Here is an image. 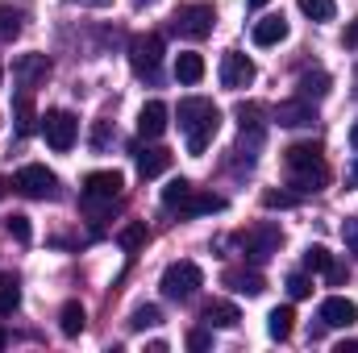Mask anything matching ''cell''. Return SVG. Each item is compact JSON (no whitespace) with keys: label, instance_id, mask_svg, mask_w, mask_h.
<instances>
[{"label":"cell","instance_id":"31","mask_svg":"<svg viewBox=\"0 0 358 353\" xmlns=\"http://www.w3.org/2000/svg\"><path fill=\"white\" fill-rule=\"evenodd\" d=\"M4 225H8V233H13V237H17L21 246H29V241H34V229H29V216H21V212H13V216H8Z\"/></svg>","mask_w":358,"mask_h":353},{"label":"cell","instance_id":"25","mask_svg":"<svg viewBox=\"0 0 358 353\" xmlns=\"http://www.w3.org/2000/svg\"><path fill=\"white\" fill-rule=\"evenodd\" d=\"M146 241H150V233H146V220H129V225L117 233V246H121L125 254H138Z\"/></svg>","mask_w":358,"mask_h":353},{"label":"cell","instance_id":"19","mask_svg":"<svg viewBox=\"0 0 358 353\" xmlns=\"http://www.w3.org/2000/svg\"><path fill=\"white\" fill-rule=\"evenodd\" d=\"M238 320H242V312L234 303H225V299H213L204 308V324L208 329H238Z\"/></svg>","mask_w":358,"mask_h":353},{"label":"cell","instance_id":"7","mask_svg":"<svg viewBox=\"0 0 358 353\" xmlns=\"http://www.w3.org/2000/svg\"><path fill=\"white\" fill-rule=\"evenodd\" d=\"M13 187H17L21 195H29V200H55V195H59V179H55V171H46V167H38V163L21 167L17 179H13Z\"/></svg>","mask_w":358,"mask_h":353},{"label":"cell","instance_id":"28","mask_svg":"<svg viewBox=\"0 0 358 353\" xmlns=\"http://www.w3.org/2000/svg\"><path fill=\"white\" fill-rule=\"evenodd\" d=\"M17 33H21V13L8 8V4H0V42H13Z\"/></svg>","mask_w":358,"mask_h":353},{"label":"cell","instance_id":"34","mask_svg":"<svg viewBox=\"0 0 358 353\" xmlns=\"http://www.w3.org/2000/svg\"><path fill=\"white\" fill-rule=\"evenodd\" d=\"M259 117H263V108H259V104H238V121H242V129L259 133Z\"/></svg>","mask_w":358,"mask_h":353},{"label":"cell","instance_id":"5","mask_svg":"<svg viewBox=\"0 0 358 353\" xmlns=\"http://www.w3.org/2000/svg\"><path fill=\"white\" fill-rule=\"evenodd\" d=\"M42 133H46V146L55 150V154H67L71 146H76V133H80V121L67 112V108H50L46 117H42Z\"/></svg>","mask_w":358,"mask_h":353},{"label":"cell","instance_id":"2","mask_svg":"<svg viewBox=\"0 0 358 353\" xmlns=\"http://www.w3.org/2000/svg\"><path fill=\"white\" fill-rule=\"evenodd\" d=\"M283 163H287V187H296V191H321L329 183V167H325L317 142L287 146L283 150Z\"/></svg>","mask_w":358,"mask_h":353},{"label":"cell","instance_id":"18","mask_svg":"<svg viewBox=\"0 0 358 353\" xmlns=\"http://www.w3.org/2000/svg\"><path fill=\"white\" fill-rule=\"evenodd\" d=\"M287 38V21H283V13H271L263 17L259 25H255V46H279Z\"/></svg>","mask_w":358,"mask_h":353},{"label":"cell","instance_id":"10","mask_svg":"<svg viewBox=\"0 0 358 353\" xmlns=\"http://www.w3.org/2000/svg\"><path fill=\"white\" fill-rule=\"evenodd\" d=\"M121 187H125V179L117 175V171H92L84 179V200L88 204H108V200L121 195Z\"/></svg>","mask_w":358,"mask_h":353},{"label":"cell","instance_id":"36","mask_svg":"<svg viewBox=\"0 0 358 353\" xmlns=\"http://www.w3.org/2000/svg\"><path fill=\"white\" fill-rule=\"evenodd\" d=\"M208 345H213V337H208V333H204V329H196V333H187V350H208Z\"/></svg>","mask_w":358,"mask_h":353},{"label":"cell","instance_id":"37","mask_svg":"<svg viewBox=\"0 0 358 353\" xmlns=\"http://www.w3.org/2000/svg\"><path fill=\"white\" fill-rule=\"evenodd\" d=\"M342 46L358 50V21H350V25H346V33H342Z\"/></svg>","mask_w":358,"mask_h":353},{"label":"cell","instance_id":"20","mask_svg":"<svg viewBox=\"0 0 358 353\" xmlns=\"http://www.w3.org/2000/svg\"><path fill=\"white\" fill-rule=\"evenodd\" d=\"M59 329H63V337H80L84 329H88V312H84V303H63V312H59Z\"/></svg>","mask_w":358,"mask_h":353},{"label":"cell","instance_id":"14","mask_svg":"<svg viewBox=\"0 0 358 353\" xmlns=\"http://www.w3.org/2000/svg\"><path fill=\"white\" fill-rule=\"evenodd\" d=\"M167 104L163 100H150V104H142V112H138V133L142 137H163L167 133Z\"/></svg>","mask_w":358,"mask_h":353},{"label":"cell","instance_id":"11","mask_svg":"<svg viewBox=\"0 0 358 353\" xmlns=\"http://www.w3.org/2000/svg\"><path fill=\"white\" fill-rule=\"evenodd\" d=\"M321 324L325 329H350V324H358V303L346 299V295H329L321 303Z\"/></svg>","mask_w":358,"mask_h":353},{"label":"cell","instance_id":"16","mask_svg":"<svg viewBox=\"0 0 358 353\" xmlns=\"http://www.w3.org/2000/svg\"><path fill=\"white\" fill-rule=\"evenodd\" d=\"M221 208H225L221 195H213V191H196V187H192V195L179 204L176 212L179 216H204V212H221Z\"/></svg>","mask_w":358,"mask_h":353},{"label":"cell","instance_id":"35","mask_svg":"<svg viewBox=\"0 0 358 353\" xmlns=\"http://www.w3.org/2000/svg\"><path fill=\"white\" fill-rule=\"evenodd\" d=\"M296 195L292 191H263V208H292Z\"/></svg>","mask_w":358,"mask_h":353},{"label":"cell","instance_id":"43","mask_svg":"<svg viewBox=\"0 0 358 353\" xmlns=\"http://www.w3.org/2000/svg\"><path fill=\"white\" fill-rule=\"evenodd\" d=\"M4 345H8V337H4V333H0V350H4Z\"/></svg>","mask_w":358,"mask_h":353},{"label":"cell","instance_id":"13","mask_svg":"<svg viewBox=\"0 0 358 353\" xmlns=\"http://www.w3.org/2000/svg\"><path fill=\"white\" fill-rule=\"evenodd\" d=\"M275 121L283 125V129H300V125H313L317 121V112H313V100H283L279 108H275Z\"/></svg>","mask_w":358,"mask_h":353},{"label":"cell","instance_id":"32","mask_svg":"<svg viewBox=\"0 0 358 353\" xmlns=\"http://www.w3.org/2000/svg\"><path fill=\"white\" fill-rule=\"evenodd\" d=\"M159 320H163V312H159L155 303H142V308H134V316H129L134 329H150V324H159Z\"/></svg>","mask_w":358,"mask_h":353},{"label":"cell","instance_id":"44","mask_svg":"<svg viewBox=\"0 0 358 353\" xmlns=\"http://www.w3.org/2000/svg\"><path fill=\"white\" fill-rule=\"evenodd\" d=\"M0 195H4V179H0Z\"/></svg>","mask_w":358,"mask_h":353},{"label":"cell","instance_id":"1","mask_svg":"<svg viewBox=\"0 0 358 353\" xmlns=\"http://www.w3.org/2000/svg\"><path fill=\"white\" fill-rule=\"evenodd\" d=\"M176 117H179L183 137H187V154H204L208 142H213L217 129H221V108H217L213 100H204V96H187V100H179Z\"/></svg>","mask_w":358,"mask_h":353},{"label":"cell","instance_id":"40","mask_svg":"<svg viewBox=\"0 0 358 353\" xmlns=\"http://www.w3.org/2000/svg\"><path fill=\"white\" fill-rule=\"evenodd\" d=\"M350 146L358 150V121H355V129H350Z\"/></svg>","mask_w":358,"mask_h":353},{"label":"cell","instance_id":"23","mask_svg":"<svg viewBox=\"0 0 358 353\" xmlns=\"http://www.w3.org/2000/svg\"><path fill=\"white\" fill-rule=\"evenodd\" d=\"M292 324H296V312H292V303H283V308H271L267 333L275 337V341H287V337H292Z\"/></svg>","mask_w":358,"mask_h":353},{"label":"cell","instance_id":"39","mask_svg":"<svg viewBox=\"0 0 358 353\" xmlns=\"http://www.w3.org/2000/svg\"><path fill=\"white\" fill-rule=\"evenodd\" d=\"M80 4H92V8H104V4H113V0H80Z\"/></svg>","mask_w":358,"mask_h":353},{"label":"cell","instance_id":"46","mask_svg":"<svg viewBox=\"0 0 358 353\" xmlns=\"http://www.w3.org/2000/svg\"><path fill=\"white\" fill-rule=\"evenodd\" d=\"M0 80H4V67H0Z\"/></svg>","mask_w":358,"mask_h":353},{"label":"cell","instance_id":"4","mask_svg":"<svg viewBox=\"0 0 358 353\" xmlns=\"http://www.w3.org/2000/svg\"><path fill=\"white\" fill-rule=\"evenodd\" d=\"M163 295L167 299H192L200 287H204V270L196 262H171L167 270H163Z\"/></svg>","mask_w":358,"mask_h":353},{"label":"cell","instance_id":"8","mask_svg":"<svg viewBox=\"0 0 358 353\" xmlns=\"http://www.w3.org/2000/svg\"><path fill=\"white\" fill-rule=\"evenodd\" d=\"M255 84V63L242 54V50H229V54H221V88L229 91H242Z\"/></svg>","mask_w":358,"mask_h":353},{"label":"cell","instance_id":"29","mask_svg":"<svg viewBox=\"0 0 358 353\" xmlns=\"http://www.w3.org/2000/svg\"><path fill=\"white\" fill-rule=\"evenodd\" d=\"M300 13L313 17V21H334L338 4H334V0H300Z\"/></svg>","mask_w":358,"mask_h":353},{"label":"cell","instance_id":"21","mask_svg":"<svg viewBox=\"0 0 358 353\" xmlns=\"http://www.w3.org/2000/svg\"><path fill=\"white\" fill-rule=\"evenodd\" d=\"M13 117H17V133H21V137H29V133L38 129V121H42V117L34 112V100H29V91H21V96H17V104H13Z\"/></svg>","mask_w":358,"mask_h":353},{"label":"cell","instance_id":"33","mask_svg":"<svg viewBox=\"0 0 358 353\" xmlns=\"http://www.w3.org/2000/svg\"><path fill=\"white\" fill-rule=\"evenodd\" d=\"M287 295H292V299H308V295H313L308 274H300V270H296V274H287Z\"/></svg>","mask_w":358,"mask_h":353},{"label":"cell","instance_id":"9","mask_svg":"<svg viewBox=\"0 0 358 353\" xmlns=\"http://www.w3.org/2000/svg\"><path fill=\"white\" fill-rule=\"evenodd\" d=\"M279 241H283V233H279L275 225H259V229H250V233L242 237V250L250 254V262H267L271 254L279 250Z\"/></svg>","mask_w":358,"mask_h":353},{"label":"cell","instance_id":"6","mask_svg":"<svg viewBox=\"0 0 358 353\" xmlns=\"http://www.w3.org/2000/svg\"><path fill=\"white\" fill-rule=\"evenodd\" d=\"M159 63H163V38H159V33H138V38L129 42V67H134L138 75L155 80V75H159Z\"/></svg>","mask_w":358,"mask_h":353},{"label":"cell","instance_id":"3","mask_svg":"<svg viewBox=\"0 0 358 353\" xmlns=\"http://www.w3.org/2000/svg\"><path fill=\"white\" fill-rule=\"evenodd\" d=\"M171 25H176L179 38L204 42V38L213 33V25H217V8H213V4H204V0H196V4H179L176 17H171Z\"/></svg>","mask_w":358,"mask_h":353},{"label":"cell","instance_id":"42","mask_svg":"<svg viewBox=\"0 0 358 353\" xmlns=\"http://www.w3.org/2000/svg\"><path fill=\"white\" fill-rule=\"evenodd\" d=\"M350 179H355V183H358V163H355V167H350Z\"/></svg>","mask_w":358,"mask_h":353},{"label":"cell","instance_id":"17","mask_svg":"<svg viewBox=\"0 0 358 353\" xmlns=\"http://www.w3.org/2000/svg\"><path fill=\"white\" fill-rule=\"evenodd\" d=\"M167 167H171V150H163V146L138 150V175L142 179H159Z\"/></svg>","mask_w":358,"mask_h":353},{"label":"cell","instance_id":"24","mask_svg":"<svg viewBox=\"0 0 358 353\" xmlns=\"http://www.w3.org/2000/svg\"><path fill=\"white\" fill-rule=\"evenodd\" d=\"M176 80L179 84H200V80H204V59L192 54V50H183L176 59Z\"/></svg>","mask_w":358,"mask_h":353},{"label":"cell","instance_id":"22","mask_svg":"<svg viewBox=\"0 0 358 353\" xmlns=\"http://www.w3.org/2000/svg\"><path fill=\"white\" fill-rule=\"evenodd\" d=\"M329 84H334V80H329L325 71H304L296 88H300V100H325V96H329Z\"/></svg>","mask_w":358,"mask_h":353},{"label":"cell","instance_id":"27","mask_svg":"<svg viewBox=\"0 0 358 353\" xmlns=\"http://www.w3.org/2000/svg\"><path fill=\"white\" fill-rule=\"evenodd\" d=\"M187 195H192V183H187V179H171V183L163 187V208H171V212H176Z\"/></svg>","mask_w":358,"mask_h":353},{"label":"cell","instance_id":"12","mask_svg":"<svg viewBox=\"0 0 358 353\" xmlns=\"http://www.w3.org/2000/svg\"><path fill=\"white\" fill-rule=\"evenodd\" d=\"M13 75H17V84L25 91H34L46 75H50V63H46V54H21V59L13 63Z\"/></svg>","mask_w":358,"mask_h":353},{"label":"cell","instance_id":"45","mask_svg":"<svg viewBox=\"0 0 358 353\" xmlns=\"http://www.w3.org/2000/svg\"><path fill=\"white\" fill-rule=\"evenodd\" d=\"M138 4H150V0H138Z\"/></svg>","mask_w":358,"mask_h":353},{"label":"cell","instance_id":"30","mask_svg":"<svg viewBox=\"0 0 358 353\" xmlns=\"http://www.w3.org/2000/svg\"><path fill=\"white\" fill-rule=\"evenodd\" d=\"M304 266L317 270V274H325V270L334 266V254H329L325 246H308V250H304Z\"/></svg>","mask_w":358,"mask_h":353},{"label":"cell","instance_id":"38","mask_svg":"<svg viewBox=\"0 0 358 353\" xmlns=\"http://www.w3.org/2000/svg\"><path fill=\"white\" fill-rule=\"evenodd\" d=\"M334 353H358V341H342V345H338Z\"/></svg>","mask_w":358,"mask_h":353},{"label":"cell","instance_id":"26","mask_svg":"<svg viewBox=\"0 0 358 353\" xmlns=\"http://www.w3.org/2000/svg\"><path fill=\"white\" fill-rule=\"evenodd\" d=\"M17 303H21V287H17V278H0V316H13Z\"/></svg>","mask_w":358,"mask_h":353},{"label":"cell","instance_id":"15","mask_svg":"<svg viewBox=\"0 0 358 353\" xmlns=\"http://www.w3.org/2000/svg\"><path fill=\"white\" fill-rule=\"evenodd\" d=\"M221 283H225L229 291H238V295H263V291H267V278H263L259 270H225Z\"/></svg>","mask_w":358,"mask_h":353},{"label":"cell","instance_id":"41","mask_svg":"<svg viewBox=\"0 0 358 353\" xmlns=\"http://www.w3.org/2000/svg\"><path fill=\"white\" fill-rule=\"evenodd\" d=\"M246 4H250V8H263V4H271V0H246Z\"/></svg>","mask_w":358,"mask_h":353}]
</instances>
